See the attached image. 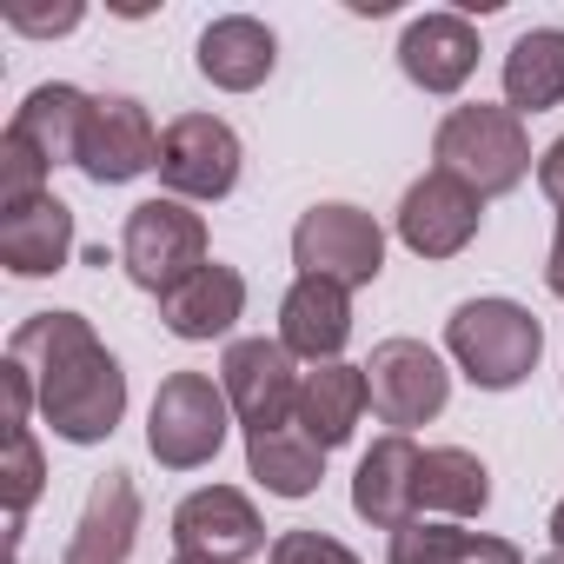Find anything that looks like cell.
Here are the masks:
<instances>
[{"label":"cell","instance_id":"1","mask_svg":"<svg viewBox=\"0 0 564 564\" xmlns=\"http://www.w3.org/2000/svg\"><path fill=\"white\" fill-rule=\"evenodd\" d=\"M8 359H21L41 386V419L67 445H107L127 419V372L94 339L87 313H34L14 326Z\"/></svg>","mask_w":564,"mask_h":564},{"label":"cell","instance_id":"2","mask_svg":"<svg viewBox=\"0 0 564 564\" xmlns=\"http://www.w3.org/2000/svg\"><path fill=\"white\" fill-rule=\"evenodd\" d=\"M445 352L478 392H511L544 359V326L518 300H465L445 319Z\"/></svg>","mask_w":564,"mask_h":564},{"label":"cell","instance_id":"3","mask_svg":"<svg viewBox=\"0 0 564 564\" xmlns=\"http://www.w3.org/2000/svg\"><path fill=\"white\" fill-rule=\"evenodd\" d=\"M432 160H438V173L465 180L478 199H498V193L524 186L531 133H524V120L511 107H485V100L478 107H452L438 120V133H432Z\"/></svg>","mask_w":564,"mask_h":564},{"label":"cell","instance_id":"4","mask_svg":"<svg viewBox=\"0 0 564 564\" xmlns=\"http://www.w3.org/2000/svg\"><path fill=\"white\" fill-rule=\"evenodd\" d=\"M120 265L140 293L166 300L206 265V219L186 199H140L120 232Z\"/></svg>","mask_w":564,"mask_h":564},{"label":"cell","instance_id":"5","mask_svg":"<svg viewBox=\"0 0 564 564\" xmlns=\"http://www.w3.org/2000/svg\"><path fill=\"white\" fill-rule=\"evenodd\" d=\"M293 265H300V279H333V286H346V293L372 286V279L386 272V226L366 206L319 199L293 226Z\"/></svg>","mask_w":564,"mask_h":564},{"label":"cell","instance_id":"6","mask_svg":"<svg viewBox=\"0 0 564 564\" xmlns=\"http://www.w3.org/2000/svg\"><path fill=\"white\" fill-rule=\"evenodd\" d=\"M226 425H232L226 392H219L206 372H173V379H160V392H153L147 452H153L166 471H199V465L219 458Z\"/></svg>","mask_w":564,"mask_h":564},{"label":"cell","instance_id":"7","mask_svg":"<svg viewBox=\"0 0 564 564\" xmlns=\"http://www.w3.org/2000/svg\"><path fill=\"white\" fill-rule=\"evenodd\" d=\"M239 160H246V147L219 113H180V120L160 127V166L153 173H160L166 199L213 206L239 186Z\"/></svg>","mask_w":564,"mask_h":564},{"label":"cell","instance_id":"8","mask_svg":"<svg viewBox=\"0 0 564 564\" xmlns=\"http://www.w3.org/2000/svg\"><path fill=\"white\" fill-rule=\"evenodd\" d=\"M366 386H372V412L392 432L432 425L445 412V399H452V372H445V359L425 339H386V346H372Z\"/></svg>","mask_w":564,"mask_h":564},{"label":"cell","instance_id":"9","mask_svg":"<svg viewBox=\"0 0 564 564\" xmlns=\"http://www.w3.org/2000/svg\"><path fill=\"white\" fill-rule=\"evenodd\" d=\"M300 359L279 346V339H232L226 359H219V392L232 405V419L246 432L259 425H293V405H300Z\"/></svg>","mask_w":564,"mask_h":564},{"label":"cell","instance_id":"10","mask_svg":"<svg viewBox=\"0 0 564 564\" xmlns=\"http://www.w3.org/2000/svg\"><path fill=\"white\" fill-rule=\"evenodd\" d=\"M160 166V133H153V113L133 100V94H94V113H87V140H80V173L94 186H127L140 173Z\"/></svg>","mask_w":564,"mask_h":564},{"label":"cell","instance_id":"11","mask_svg":"<svg viewBox=\"0 0 564 564\" xmlns=\"http://www.w3.org/2000/svg\"><path fill=\"white\" fill-rule=\"evenodd\" d=\"M478 226H485V199L465 180L438 173V166L425 180H412L405 199H399V239L419 259H458L478 239Z\"/></svg>","mask_w":564,"mask_h":564},{"label":"cell","instance_id":"12","mask_svg":"<svg viewBox=\"0 0 564 564\" xmlns=\"http://www.w3.org/2000/svg\"><path fill=\"white\" fill-rule=\"evenodd\" d=\"M173 544L193 557H219V564H246L265 551V518L252 511L246 491L232 485H199L173 505Z\"/></svg>","mask_w":564,"mask_h":564},{"label":"cell","instance_id":"13","mask_svg":"<svg viewBox=\"0 0 564 564\" xmlns=\"http://www.w3.org/2000/svg\"><path fill=\"white\" fill-rule=\"evenodd\" d=\"M352 339V293L333 279H293L279 300V346L306 366H333Z\"/></svg>","mask_w":564,"mask_h":564},{"label":"cell","instance_id":"14","mask_svg":"<svg viewBox=\"0 0 564 564\" xmlns=\"http://www.w3.org/2000/svg\"><path fill=\"white\" fill-rule=\"evenodd\" d=\"M419 465H425V452L412 445V432H386L352 471V511L379 531L412 524L419 518Z\"/></svg>","mask_w":564,"mask_h":564},{"label":"cell","instance_id":"15","mask_svg":"<svg viewBox=\"0 0 564 564\" xmlns=\"http://www.w3.org/2000/svg\"><path fill=\"white\" fill-rule=\"evenodd\" d=\"M399 67L419 94H458L478 74V28L465 14H419L399 34Z\"/></svg>","mask_w":564,"mask_h":564},{"label":"cell","instance_id":"16","mask_svg":"<svg viewBox=\"0 0 564 564\" xmlns=\"http://www.w3.org/2000/svg\"><path fill=\"white\" fill-rule=\"evenodd\" d=\"M133 538H140V485H133V471H100L61 564H127Z\"/></svg>","mask_w":564,"mask_h":564},{"label":"cell","instance_id":"17","mask_svg":"<svg viewBox=\"0 0 564 564\" xmlns=\"http://www.w3.org/2000/svg\"><path fill=\"white\" fill-rule=\"evenodd\" d=\"M87 113H94V94H80V87H67V80H47V87H34V94L14 107L8 133H14L47 173H54V166H80Z\"/></svg>","mask_w":564,"mask_h":564},{"label":"cell","instance_id":"18","mask_svg":"<svg viewBox=\"0 0 564 564\" xmlns=\"http://www.w3.org/2000/svg\"><path fill=\"white\" fill-rule=\"evenodd\" d=\"M160 319H166V333L186 339V346L226 339V333L246 319V279H239V265L206 259V265L186 279V286H173V293L160 300Z\"/></svg>","mask_w":564,"mask_h":564},{"label":"cell","instance_id":"19","mask_svg":"<svg viewBox=\"0 0 564 564\" xmlns=\"http://www.w3.org/2000/svg\"><path fill=\"white\" fill-rule=\"evenodd\" d=\"M366 405H372L366 366H346V359H333V366H313V372L300 379V405H293V425H300V432H306L319 452H333V445H346V438L359 432Z\"/></svg>","mask_w":564,"mask_h":564},{"label":"cell","instance_id":"20","mask_svg":"<svg viewBox=\"0 0 564 564\" xmlns=\"http://www.w3.org/2000/svg\"><path fill=\"white\" fill-rule=\"evenodd\" d=\"M272 67H279V41H272L265 21H252V14L206 21V34H199V74L219 94H252V87H265Z\"/></svg>","mask_w":564,"mask_h":564},{"label":"cell","instance_id":"21","mask_svg":"<svg viewBox=\"0 0 564 564\" xmlns=\"http://www.w3.org/2000/svg\"><path fill=\"white\" fill-rule=\"evenodd\" d=\"M74 259V213L47 193L34 206H14L0 213V265L14 279H47Z\"/></svg>","mask_w":564,"mask_h":564},{"label":"cell","instance_id":"22","mask_svg":"<svg viewBox=\"0 0 564 564\" xmlns=\"http://www.w3.org/2000/svg\"><path fill=\"white\" fill-rule=\"evenodd\" d=\"M246 471L272 498H313L326 478V452L300 425H259V432H246Z\"/></svg>","mask_w":564,"mask_h":564},{"label":"cell","instance_id":"23","mask_svg":"<svg viewBox=\"0 0 564 564\" xmlns=\"http://www.w3.org/2000/svg\"><path fill=\"white\" fill-rule=\"evenodd\" d=\"M505 107L518 120L564 107V28H531V34L511 41V54H505Z\"/></svg>","mask_w":564,"mask_h":564},{"label":"cell","instance_id":"24","mask_svg":"<svg viewBox=\"0 0 564 564\" xmlns=\"http://www.w3.org/2000/svg\"><path fill=\"white\" fill-rule=\"evenodd\" d=\"M491 505V471H485V458L478 452H465V445H432L425 452V465H419V518L432 511V518H478Z\"/></svg>","mask_w":564,"mask_h":564},{"label":"cell","instance_id":"25","mask_svg":"<svg viewBox=\"0 0 564 564\" xmlns=\"http://www.w3.org/2000/svg\"><path fill=\"white\" fill-rule=\"evenodd\" d=\"M47 491V458H41V438L34 432H8V465H0V498H8V518L14 531L28 524L34 498Z\"/></svg>","mask_w":564,"mask_h":564},{"label":"cell","instance_id":"26","mask_svg":"<svg viewBox=\"0 0 564 564\" xmlns=\"http://www.w3.org/2000/svg\"><path fill=\"white\" fill-rule=\"evenodd\" d=\"M458 544H465V531H458L452 518H412V524L392 531L386 564H452Z\"/></svg>","mask_w":564,"mask_h":564},{"label":"cell","instance_id":"27","mask_svg":"<svg viewBox=\"0 0 564 564\" xmlns=\"http://www.w3.org/2000/svg\"><path fill=\"white\" fill-rule=\"evenodd\" d=\"M34 199H47V166L14 133H0V213L34 206Z\"/></svg>","mask_w":564,"mask_h":564},{"label":"cell","instance_id":"28","mask_svg":"<svg viewBox=\"0 0 564 564\" xmlns=\"http://www.w3.org/2000/svg\"><path fill=\"white\" fill-rule=\"evenodd\" d=\"M265 564H359V551H346L326 531H279L272 551H265Z\"/></svg>","mask_w":564,"mask_h":564},{"label":"cell","instance_id":"29","mask_svg":"<svg viewBox=\"0 0 564 564\" xmlns=\"http://www.w3.org/2000/svg\"><path fill=\"white\" fill-rule=\"evenodd\" d=\"M41 405V386H34V372L21 366V359H8L0 366V425L8 432H28V412Z\"/></svg>","mask_w":564,"mask_h":564},{"label":"cell","instance_id":"30","mask_svg":"<svg viewBox=\"0 0 564 564\" xmlns=\"http://www.w3.org/2000/svg\"><path fill=\"white\" fill-rule=\"evenodd\" d=\"M8 28H14V34H74V28H80V0H67V8H54V14L8 8Z\"/></svg>","mask_w":564,"mask_h":564},{"label":"cell","instance_id":"31","mask_svg":"<svg viewBox=\"0 0 564 564\" xmlns=\"http://www.w3.org/2000/svg\"><path fill=\"white\" fill-rule=\"evenodd\" d=\"M452 564H524V551L511 544V538H485V531H465V544H458V557Z\"/></svg>","mask_w":564,"mask_h":564},{"label":"cell","instance_id":"32","mask_svg":"<svg viewBox=\"0 0 564 564\" xmlns=\"http://www.w3.org/2000/svg\"><path fill=\"white\" fill-rule=\"evenodd\" d=\"M538 186H544V199H551V206H564V133L538 153Z\"/></svg>","mask_w":564,"mask_h":564},{"label":"cell","instance_id":"33","mask_svg":"<svg viewBox=\"0 0 564 564\" xmlns=\"http://www.w3.org/2000/svg\"><path fill=\"white\" fill-rule=\"evenodd\" d=\"M544 286L564 300V206H557V239H551V259H544Z\"/></svg>","mask_w":564,"mask_h":564},{"label":"cell","instance_id":"34","mask_svg":"<svg viewBox=\"0 0 564 564\" xmlns=\"http://www.w3.org/2000/svg\"><path fill=\"white\" fill-rule=\"evenodd\" d=\"M551 544H557V551H564V498H557V505H551Z\"/></svg>","mask_w":564,"mask_h":564},{"label":"cell","instance_id":"35","mask_svg":"<svg viewBox=\"0 0 564 564\" xmlns=\"http://www.w3.org/2000/svg\"><path fill=\"white\" fill-rule=\"evenodd\" d=\"M173 564H219V557H193V551H180V557H173Z\"/></svg>","mask_w":564,"mask_h":564},{"label":"cell","instance_id":"36","mask_svg":"<svg viewBox=\"0 0 564 564\" xmlns=\"http://www.w3.org/2000/svg\"><path fill=\"white\" fill-rule=\"evenodd\" d=\"M538 564H564V551H551V557H538Z\"/></svg>","mask_w":564,"mask_h":564}]
</instances>
